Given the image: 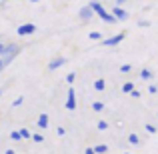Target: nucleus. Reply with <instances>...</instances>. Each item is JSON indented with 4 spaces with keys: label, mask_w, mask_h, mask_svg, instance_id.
I'll return each instance as SVG.
<instances>
[{
    "label": "nucleus",
    "mask_w": 158,
    "mask_h": 154,
    "mask_svg": "<svg viewBox=\"0 0 158 154\" xmlns=\"http://www.w3.org/2000/svg\"><path fill=\"white\" fill-rule=\"evenodd\" d=\"M20 50H22V48H20L18 44H6V46H4V52L0 54V72H2L16 56H18Z\"/></svg>",
    "instance_id": "f257e3e1"
},
{
    "label": "nucleus",
    "mask_w": 158,
    "mask_h": 154,
    "mask_svg": "<svg viewBox=\"0 0 158 154\" xmlns=\"http://www.w3.org/2000/svg\"><path fill=\"white\" fill-rule=\"evenodd\" d=\"M88 6L92 8V12H94V14H96L100 20H104V22H108V24H116V22H118V20H116L114 16H112L110 12H108V10H106L104 6H102L100 2H98V0H92V2H90Z\"/></svg>",
    "instance_id": "f03ea898"
},
{
    "label": "nucleus",
    "mask_w": 158,
    "mask_h": 154,
    "mask_svg": "<svg viewBox=\"0 0 158 154\" xmlns=\"http://www.w3.org/2000/svg\"><path fill=\"white\" fill-rule=\"evenodd\" d=\"M124 38H126V32H118V34L110 36L108 40H100V44H102V46H106V48H112V46H118Z\"/></svg>",
    "instance_id": "7ed1b4c3"
},
{
    "label": "nucleus",
    "mask_w": 158,
    "mask_h": 154,
    "mask_svg": "<svg viewBox=\"0 0 158 154\" xmlns=\"http://www.w3.org/2000/svg\"><path fill=\"white\" fill-rule=\"evenodd\" d=\"M34 32H36V24H32V22L20 24V26L16 28V34L18 36H30V34H34Z\"/></svg>",
    "instance_id": "20e7f679"
},
{
    "label": "nucleus",
    "mask_w": 158,
    "mask_h": 154,
    "mask_svg": "<svg viewBox=\"0 0 158 154\" xmlns=\"http://www.w3.org/2000/svg\"><path fill=\"white\" fill-rule=\"evenodd\" d=\"M66 108H68L70 112L76 110V92H74L72 86L68 88V94H66Z\"/></svg>",
    "instance_id": "39448f33"
},
{
    "label": "nucleus",
    "mask_w": 158,
    "mask_h": 154,
    "mask_svg": "<svg viewBox=\"0 0 158 154\" xmlns=\"http://www.w3.org/2000/svg\"><path fill=\"white\" fill-rule=\"evenodd\" d=\"M110 14L114 16V18L118 20V22H124V20H128V16H130V14H128L126 10H124V8H120V6L112 8V12H110Z\"/></svg>",
    "instance_id": "423d86ee"
},
{
    "label": "nucleus",
    "mask_w": 158,
    "mask_h": 154,
    "mask_svg": "<svg viewBox=\"0 0 158 154\" xmlns=\"http://www.w3.org/2000/svg\"><path fill=\"white\" fill-rule=\"evenodd\" d=\"M66 62L68 60H66L64 56H56V58H52V60L48 62V70H58V68H62Z\"/></svg>",
    "instance_id": "0eeeda50"
},
{
    "label": "nucleus",
    "mask_w": 158,
    "mask_h": 154,
    "mask_svg": "<svg viewBox=\"0 0 158 154\" xmlns=\"http://www.w3.org/2000/svg\"><path fill=\"white\" fill-rule=\"evenodd\" d=\"M92 14H94V12H92V8H90V6H82L80 12H78V16H80L82 22H88V20L92 18Z\"/></svg>",
    "instance_id": "6e6552de"
},
{
    "label": "nucleus",
    "mask_w": 158,
    "mask_h": 154,
    "mask_svg": "<svg viewBox=\"0 0 158 154\" xmlns=\"http://www.w3.org/2000/svg\"><path fill=\"white\" fill-rule=\"evenodd\" d=\"M36 124H38L40 128H44V130L48 128V114H46V112H42V114L38 116V120H36Z\"/></svg>",
    "instance_id": "1a4fd4ad"
},
{
    "label": "nucleus",
    "mask_w": 158,
    "mask_h": 154,
    "mask_svg": "<svg viewBox=\"0 0 158 154\" xmlns=\"http://www.w3.org/2000/svg\"><path fill=\"white\" fill-rule=\"evenodd\" d=\"M92 88L96 90V92H102V90L106 88V80L104 78H98V80H94V84H92Z\"/></svg>",
    "instance_id": "9d476101"
},
{
    "label": "nucleus",
    "mask_w": 158,
    "mask_h": 154,
    "mask_svg": "<svg viewBox=\"0 0 158 154\" xmlns=\"http://www.w3.org/2000/svg\"><path fill=\"white\" fill-rule=\"evenodd\" d=\"M152 76H154V72H152V70H148V68H142V70H140V78H142V80H150Z\"/></svg>",
    "instance_id": "9b49d317"
},
{
    "label": "nucleus",
    "mask_w": 158,
    "mask_h": 154,
    "mask_svg": "<svg viewBox=\"0 0 158 154\" xmlns=\"http://www.w3.org/2000/svg\"><path fill=\"white\" fill-rule=\"evenodd\" d=\"M92 150H94V154H106L108 146L106 144H98V146H92Z\"/></svg>",
    "instance_id": "f8f14e48"
},
{
    "label": "nucleus",
    "mask_w": 158,
    "mask_h": 154,
    "mask_svg": "<svg viewBox=\"0 0 158 154\" xmlns=\"http://www.w3.org/2000/svg\"><path fill=\"white\" fill-rule=\"evenodd\" d=\"M132 90H134V84H132V82H124L122 84V94H130Z\"/></svg>",
    "instance_id": "ddd939ff"
},
{
    "label": "nucleus",
    "mask_w": 158,
    "mask_h": 154,
    "mask_svg": "<svg viewBox=\"0 0 158 154\" xmlns=\"http://www.w3.org/2000/svg\"><path fill=\"white\" fill-rule=\"evenodd\" d=\"M128 142H130L132 146H138V144H140V138H138V134H128Z\"/></svg>",
    "instance_id": "4468645a"
},
{
    "label": "nucleus",
    "mask_w": 158,
    "mask_h": 154,
    "mask_svg": "<svg viewBox=\"0 0 158 154\" xmlns=\"http://www.w3.org/2000/svg\"><path fill=\"white\" fill-rule=\"evenodd\" d=\"M92 110L94 112H102V110H104V102H100V100L92 102Z\"/></svg>",
    "instance_id": "2eb2a0df"
},
{
    "label": "nucleus",
    "mask_w": 158,
    "mask_h": 154,
    "mask_svg": "<svg viewBox=\"0 0 158 154\" xmlns=\"http://www.w3.org/2000/svg\"><path fill=\"white\" fill-rule=\"evenodd\" d=\"M74 80H76V72H68L66 74V82H68V84H72Z\"/></svg>",
    "instance_id": "dca6fc26"
},
{
    "label": "nucleus",
    "mask_w": 158,
    "mask_h": 154,
    "mask_svg": "<svg viewBox=\"0 0 158 154\" xmlns=\"http://www.w3.org/2000/svg\"><path fill=\"white\" fill-rule=\"evenodd\" d=\"M100 38H102V34L98 30H92V32H90V40H100Z\"/></svg>",
    "instance_id": "f3484780"
},
{
    "label": "nucleus",
    "mask_w": 158,
    "mask_h": 154,
    "mask_svg": "<svg viewBox=\"0 0 158 154\" xmlns=\"http://www.w3.org/2000/svg\"><path fill=\"white\" fill-rule=\"evenodd\" d=\"M10 138L14 140V142H18V140H22V138H20V132H18V130H12V132H10Z\"/></svg>",
    "instance_id": "a211bd4d"
},
{
    "label": "nucleus",
    "mask_w": 158,
    "mask_h": 154,
    "mask_svg": "<svg viewBox=\"0 0 158 154\" xmlns=\"http://www.w3.org/2000/svg\"><path fill=\"white\" fill-rule=\"evenodd\" d=\"M18 132H20V138H30V136H32V134H30V132H28V130H26V128H20V130H18Z\"/></svg>",
    "instance_id": "6ab92c4d"
},
{
    "label": "nucleus",
    "mask_w": 158,
    "mask_h": 154,
    "mask_svg": "<svg viewBox=\"0 0 158 154\" xmlns=\"http://www.w3.org/2000/svg\"><path fill=\"white\" fill-rule=\"evenodd\" d=\"M30 138L34 140V142H44V136H42V134H32Z\"/></svg>",
    "instance_id": "aec40b11"
},
{
    "label": "nucleus",
    "mask_w": 158,
    "mask_h": 154,
    "mask_svg": "<svg viewBox=\"0 0 158 154\" xmlns=\"http://www.w3.org/2000/svg\"><path fill=\"white\" fill-rule=\"evenodd\" d=\"M96 126H98V130H106V128H108V122H106V120H100Z\"/></svg>",
    "instance_id": "412c9836"
},
{
    "label": "nucleus",
    "mask_w": 158,
    "mask_h": 154,
    "mask_svg": "<svg viewBox=\"0 0 158 154\" xmlns=\"http://www.w3.org/2000/svg\"><path fill=\"white\" fill-rule=\"evenodd\" d=\"M130 70H132V66H130V64H122V66H120V72H124V74L130 72Z\"/></svg>",
    "instance_id": "4be33fe9"
},
{
    "label": "nucleus",
    "mask_w": 158,
    "mask_h": 154,
    "mask_svg": "<svg viewBox=\"0 0 158 154\" xmlns=\"http://www.w3.org/2000/svg\"><path fill=\"white\" fill-rule=\"evenodd\" d=\"M146 132H148V134H156V126H152V124H146Z\"/></svg>",
    "instance_id": "5701e85b"
},
{
    "label": "nucleus",
    "mask_w": 158,
    "mask_h": 154,
    "mask_svg": "<svg viewBox=\"0 0 158 154\" xmlns=\"http://www.w3.org/2000/svg\"><path fill=\"white\" fill-rule=\"evenodd\" d=\"M22 102H24V98H22V96H18V98H16L14 102H12V106H14V108H18V106H20Z\"/></svg>",
    "instance_id": "b1692460"
},
{
    "label": "nucleus",
    "mask_w": 158,
    "mask_h": 154,
    "mask_svg": "<svg viewBox=\"0 0 158 154\" xmlns=\"http://www.w3.org/2000/svg\"><path fill=\"white\" fill-rule=\"evenodd\" d=\"M148 92H150V94H156L158 92V86L156 84H150V86H148Z\"/></svg>",
    "instance_id": "393cba45"
},
{
    "label": "nucleus",
    "mask_w": 158,
    "mask_h": 154,
    "mask_svg": "<svg viewBox=\"0 0 158 154\" xmlns=\"http://www.w3.org/2000/svg\"><path fill=\"white\" fill-rule=\"evenodd\" d=\"M138 26H142V28H148V26H150V22H148V20H140V22H138Z\"/></svg>",
    "instance_id": "a878e982"
},
{
    "label": "nucleus",
    "mask_w": 158,
    "mask_h": 154,
    "mask_svg": "<svg viewBox=\"0 0 158 154\" xmlns=\"http://www.w3.org/2000/svg\"><path fill=\"white\" fill-rule=\"evenodd\" d=\"M130 96H132V98H140V92H138V90L134 88V90H132V92H130Z\"/></svg>",
    "instance_id": "bb28decb"
},
{
    "label": "nucleus",
    "mask_w": 158,
    "mask_h": 154,
    "mask_svg": "<svg viewBox=\"0 0 158 154\" xmlns=\"http://www.w3.org/2000/svg\"><path fill=\"white\" fill-rule=\"evenodd\" d=\"M64 134H66V130L62 126H58V136H64Z\"/></svg>",
    "instance_id": "cd10ccee"
},
{
    "label": "nucleus",
    "mask_w": 158,
    "mask_h": 154,
    "mask_svg": "<svg viewBox=\"0 0 158 154\" xmlns=\"http://www.w3.org/2000/svg\"><path fill=\"white\" fill-rule=\"evenodd\" d=\"M124 2H126V0H116V6H122Z\"/></svg>",
    "instance_id": "c85d7f7f"
},
{
    "label": "nucleus",
    "mask_w": 158,
    "mask_h": 154,
    "mask_svg": "<svg viewBox=\"0 0 158 154\" xmlns=\"http://www.w3.org/2000/svg\"><path fill=\"white\" fill-rule=\"evenodd\" d=\"M84 154H94V150H92V148H86V150H84Z\"/></svg>",
    "instance_id": "c756f323"
},
{
    "label": "nucleus",
    "mask_w": 158,
    "mask_h": 154,
    "mask_svg": "<svg viewBox=\"0 0 158 154\" xmlns=\"http://www.w3.org/2000/svg\"><path fill=\"white\" fill-rule=\"evenodd\" d=\"M4 46H6V44H2V42H0V54L4 52Z\"/></svg>",
    "instance_id": "7c9ffc66"
},
{
    "label": "nucleus",
    "mask_w": 158,
    "mask_h": 154,
    "mask_svg": "<svg viewBox=\"0 0 158 154\" xmlns=\"http://www.w3.org/2000/svg\"><path fill=\"white\" fill-rule=\"evenodd\" d=\"M4 154H16V152H14V150H6Z\"/></svg>",
    "instance_id": "2f4dec72"
},
{
    "label": "nucleus",
    "mask_w": 158,
    "mask_h": 154,
    "mask_svg": "<svg viewBox=\"0 0 158 154\" xmlns=\"http://www.w3.org/2000/svg\"><path fill=\"white\" fill-rule=\"evenodd\" d=\"M30 2H40V0H30Z\"/></svg>",
    "instance_id": "473e14b6"
},
{
    "label": "nucleus",
    "mask_w": 158,
    "mask_h": 154,
    "mask_svg": "<svg viewBox=\"0 0 158 154\" xmlns=\"http://www.w3.org/2000/svg\"><path fill=\"white\" fill-rule=\"evenodd\" d=\"M122 154H132V152H122Z\"/></svg>",
    "instance_id": "72a5a7b5"
},
{
    "label": "nucleus",
    "mask_w": 158,
    "mask_h": 154,
    "mask_svg": "<svg viewBox=\"0 0 158 154\" xmlns=\"http://www.w3.org/2000/svg\"><path fill=\"white\" fill-rule=\"evenodd\" d=\"M0 96H2V88H0Z\"/></svg>",
    "instance_id": "f704fd0d"
},
{
    "label": "nucleus",
    "mask_w": 158,
    "mask_h": 154,
    "mask_svg": "<svg viewBox=\"0 0 158 154\" xmlns=\"http://www.w3.org/2000/svg\"><path fill=\"white\" fill-rule=\"evenodd\" d=\"M2 2H6V0H2Z\"/></svg>",
    "instance_id": "c9c22d12"
}]
</instances>
